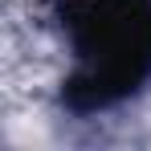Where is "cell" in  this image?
Wrapping results in <instances>:
<instances>
[{"mask_svg":"<svg viewBox=\"0 0 151 151\" xmlns=\"http://www.w3.org/2000/svg\"><path fill=\"white\" fill-rule=\"evenodd\" d=\"M74 70L61 102L74 114L110 110L151 82V0H57Z\"/></svg>","mask_w":151,"mask_h":151,"instance_id":"cell-1","label":"cell"}]
</instances>
